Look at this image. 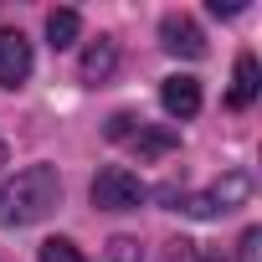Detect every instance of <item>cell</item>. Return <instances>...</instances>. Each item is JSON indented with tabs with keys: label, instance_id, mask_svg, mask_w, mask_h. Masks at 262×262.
Here are the masks:
<instances>
[{
	"label": "cell",
	"instance_id": "cell-1",
	"mask_svg": "<svg viewBox=\"0 0 262 262\" xmlns=\"http://www.w3.org/2000/svg\"><path fill=\"white\" fill-rule=\"evenodd\" d=\"M57 206H62V175H57V165H26V170H16V180L0 185V226H6V231L36 226Z\"/></svg>",
	"mask_w": 262,
	"mask_h": 262
},
{
	"label": "cell",
	"instance_id": "cell-6",
	"mask_svg": "<svg viewBox=\"0 0 262 262\" xmlns=\"http://www.w3.org/2000/svg\"><path fill=\"white\" fill-rule=\"evenodd\" d=\"M113 72H118V41H113V36L88 41V47H82V57H77V77L98 88V82H108Z\"/></svg>",
	"mask_w": 262,
	"mask_h": 262
},
{
	"label": "cell",
	"instance_id": "cell-19",
	"mask_svg": "<svg viewBox=\"0 0 262 262\" xmlns=\"http://www.w3.org/2000/svg\"><path fill=\"white\" fill-rule=\"evenodd\" d=\"M195 262H221V257H195Z\"/></svg>",
	"mask_w": 262,
	"mask_h": 262
},
{
	"label": "cell",
	"instance_id": "cell-10",
	"mask_svg": "<svg viewBox=\"0 0 262 262\" xmlns=\"http://www.w3.org/2000/svg\"><path fill=\"white\" fill-rule=\"evenodd\" d=\"M77 36H82V16H77L72 6H57V11L47 16V41L62 52V47H72Z\"/></svg>",
	"mask_w": 262,
	"mask_h": 262
},
{
	"label": "cell",
	"instance_id": "cell-5",
	"mask_svg": "<svg viewBox=\"0 0 262 262\" xmlns=\"http://www.w3.org/2000/svg\"><path fill=\"white\" fill-rule=\"evenodd\" d=\"M31 77V41L21 31H0V88H21Z\"/></svg>",
	"mask_w": 262,
	"mask_h": 262
},
{
	"label": "cell",
	"instance_id": "cell-14",
	"mask_svg": "<svg viewBox=\"0 0 262 262\" xmlns=\"http://www.w3.org/2000/svg\"><path fill=\"white\" fill-rule=\"evenodd\" d=\"M236 252H242V262H257V252H262V231H257V226H247V231H242V242H236Z\"/></svg>",
	"mask_w": 262,
	"mask_h": 262
},
{
	"label": "cell",
	"instance_id": "cell-4",
	"mask_svg": "<svg viewBox=\"0 0 262 262\" xmlns=\"http://www.w3.org/2000/svg\"><path fill=\"white\" fill-rule=\"evenodd\" d=\"M160 108H165L170 118H195V113H201V77H190V72L165 77V82H160Z\"/></svg>",
	"mask_w": 262,
	"mask_h": 262
},
{
	"label": "cell",
	"instance_id": "cell-7",
	"mask_svg": "<svg viewBox=\"0 0 262 262\" xmlns=\"http://www.w3.org/2000/svg\"><path fill=\"white\" fill-rule=\"evenodd\" d=\"M128 144H134L139 160H165V155L180 144V134H175L170 123H139L134 134H128Z\"/></svg>",
	"mask_w": 262,
	"mask_h": 262
},
{
	"label": "cell",
	"instance_id": "cell-17",
	"mask_svg": "<svg viewBox=\"0 0 262 262\" xmlns=\"http://www.w3.org/2000/svg\"><path fill=\"white\" fill-rule=\"evenodd\" d=\"M206 11H211V16H236V11H247V0H211Z\"/></svg>",
	"mask_w": 262,
	"mask_h": 262
},
{
	"label": "cell",
	"instance_id": "cell-15",
	"mask_svg": "<svg viewBox=\"0 0 262 262\" xmlns=\"http://www.w3.org/2000/svg\"><path fill=\"white\" fill-rule=\"evenodd\" d=\"M134 123H139L134 113H113V118H108V139H128V134H134Z\"/></svg>",
	"mask_w": 262,
	"mask_h": 262
},
{
	"label": "cell",
	"instance_id": "cell-8",
	"mask_svg": "<svg viewBox=\"0 0 262 262\" xmlns=\"http://www.w3.org/2000/svg\"><path fill=\"white\" fill-rule=\"evenodd\" d=\"M211 201H216V211H231V206H247L252 201V175L247 170H231V175H221L211 190H206Z\"/></svg>",
	"mask_w": 262,
	"mask_h": 262
},
{
	"label": "cell",
	"instance_id": "cell-16",
	"mask_svg": "<svg viewBox=\"0 0 262 262\" xmlns=\"http://www.w3.org/2000/svg\"><path fill=\"white\" fill-rule=\"evenodd\" d=\"M160 262H195L190 257V242H165V257Z\"/></svg>",
	"mask_w": 262,
	"mask_h": 262
},
{
	"label": "cell",
	"instance_id": "cell-11",
	"mask_svg": "<svg viewBox=\"0 0 262 262\" xmlns=\"http://www.w3.org/2000/svg\"><path fill=\"white\" fill-rule=\"evenodd\" d=\"M36 262H88V257H82V247L72 236H47L41 252H36Z\"/></svg>",
	"mask_w": 262,
	"mask_h": 262
},
{
	"label": "cell",
	"instance_id": "cell-3",
	"mask_svg": "<svg viewBox=\"0 0 262 262\" xmlns=\"http://www.w3.org/2000/svg\"><path fill=\"white\" fill-rule=\"evenodd\" d=\"M160 41H165L170 57H185V62H201V57H206V31H201L185 11H170V16L160 21Z\"/></svg>",
	"mask_w": 262,
	"mask_h": 262
},
{
	"label": "cell",
	"instance_id": "cell-18",
	"mask_svg": "<svg viewBox=\"0 0 262 262\" xmlns=\"http://www.w3.org/2000/svg\"><path fill=\"white\" fill-rule=\"evenodd\" d=\"M11 165V149H6V139H0V170H6Z\"/></svg>",
	"mask_w": 262,
	"mask_h": 262
},
{
	"label": "cell",
	"instance_id": "cell-12",
	"mask_svg": "<svg viewBox=\"0 0 262 262\" xmlns=\"http://www.w3.org/2000/svg\"><path fill=\"white\" fill-rule=\"evenodd\" d=\"M108 262H144L139 236H108Z\"/></svg>",
	"mask_w": 262,
	"mask_h": 262
},
{
	"label": "cell",
	"instance_id": "cell-2",
	"mask_svg": "<svg viewBox=\"0 0 262 262\" xmlns=\"http://www.w3.org/2000/svg\"><path fill=\"white\" fill-rule=\"evenodd\" d=\"M144 195H149L144 180L134 170H123V165H108V170L93 175V206L98 211H139Z\"/></svg>",
	"mask_w": 262,
	"mask_h": 262
},
{
	"label": "cell",
	"instance_id": "cell-9",
	"mask_svg": "<svg viewBox=\"0 0 262 262\" xmlns=\"http://www.w3.org/2000/svg\"><path fill=\"white\" fill-rule=\"evenodd\" d=\"M257 57L252 52H242L236 57V72H231V108H252V98H257Z\"/></svg>",
	"mask_w": 262,
	"mask_h": 262
},
{
	"label": "cell",
	"instance_id": "cell-13",
	"mask_svg": "<svg viewBox=\"0 0 262 262\" xmlns=\"http://www.w3.org/2000/svg\"><path fill=\"white\" fill-rule=\"evenodd\" d=\"M175 211H185V216H195V221H211V216H221L211 195H180V206H175Z\"/></svg>",
	"mask_w": 262,
	"mask_h": 262
}]
</instances>
